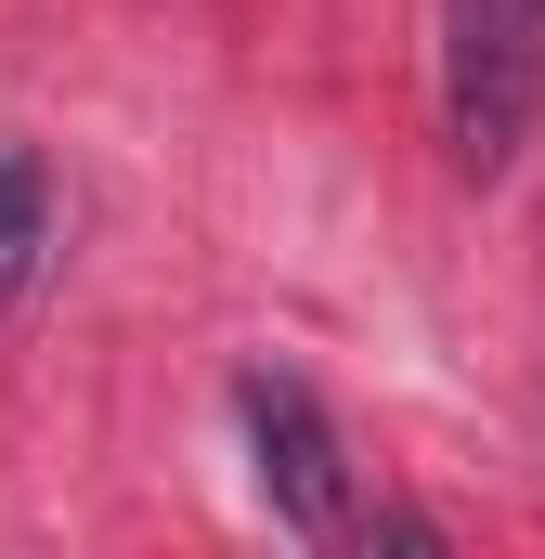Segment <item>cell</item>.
<instances>
[{
	"label": "cell",
	"mask_w": 545,
	"mask_h": 559,
	"mask_svg": "<svg viewBox=\"0 0 545 559\" xmlns=\"http://www.w3.org/2000/svg\"><path fill=\"white\" fill-rule=\"evenodd\" d=\"M234 429H247L261 508L299 534V547H338L364 495H351V442H338V417H325V391L286 378V365H247V378H234Z\"/></svg>",
	"instance_id": "7a4b0ae2"
},
{
	"label": "cell",
	"mask_w": 545,
	"mask_h": 559,
	"mask_svg": "<svg viewBox=\"0 0 545 559\" xmlns=\"http://www.w3.org/2000/svg\"><path fill=\"white\" fill-rule=\"evenodd\" d=\"M545 118V0H441V156L507 182Z\"/></svg>",
	"instance_id": "6da1fadb"
},
{
	"label": "cell",
	"mask_w": 545,
	"mask_h": 559,
	"mask_svg": "<svg viewBox=\"0 0 545 559\" xmlns=\"http://www.w3.org/2000/svg\"><path fill=\"white\" fill-rule=\"evenodd\" d=\"M52 261H65V195L26 143H0V325L52 286Z\"/></svg>",
	"instance_id": "3957f363"
}]
</instances>
